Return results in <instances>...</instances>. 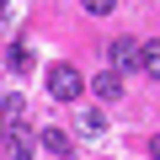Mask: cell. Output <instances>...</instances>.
<instances>
[{
  "instance_id": "12",
  "label": "cell",
  "mask_w": 160,
  "mask_h": 160,
  "mask_svg": "<svg viewBox=\"0 0 160 160\" xmlns=\"http://www.w3.org/2000/svg\"><path fill=\"white\" fill-rule=\"evenodd\" d=\"M0 6H6V0H0Z\"/></svg>"
},
{
  "instance_id": "2",
  "label": "cell",
  "mask_w": 160,
  "mask_h": 160,
  "mask_svg": "<svg viewBox=\"0 0 160 160\" xmlns=\"http://www.w3.org/2000/svg\"><path fill=\"white\" fill-rule=\"evenodd\" d=\"M107 59H112L107 69H118V75H123V69H139V43H133V38H112Z\"/></svg>"
},
{
  "instance_id": "5",
  "label": "cell",
  "mask_w": 160,
  "mask_h": 160,
  "mask_svg": "<svg viewBox=\"0 0 160 160\" xmlns=\"http://www.w3.org/2000/svg\"><path fill=\"white\" fill-rule=\"evenodd\" d=\"M139 69H144L149 80H160V38H149V43H139Z\"/></svg>"
},
{
  "instance_id": "7",
  "label": "cell",
  "mask_w": 160,
  "mask_h": 160,
  "mask_svg": "<svg viewBox=\"0 0 160 160\" xmlns=\"http://www.w3.org/2000/svg\"><path fill=\"white\" fill-rule=\"evenodd\" d=\"M11 160H32V139H27V128H22V123L11 128Z\"/></svg>"
},
{
  "instance_id": "9",
  "label": "cell",
  "mask_w": 160,
  "mask_h": 160,
  "mask_svg": "<svg viewBox=\"0 0 160 160\" xmlns=\"http://www.w3.org/2000/svg\"><path fill=\"white\" fill-rule=\"evenodd\" d=\"M22 112H27V102H22V96H6V102H0V118H11V123H16Z\"/></svg>"
},
{
  "instance_id": "1",
  "label": "cell",
  "mask_w": 160,
  "mask_h": 160,
  "mask_svg": "<svg viewBox=\"0 0 160 160\" xmlns=\"http://www.w3.org/2000/svg\"><path fill=\"white\" fill-rule=\"evenodd\" d=\"M80 91H86V80H80L75 64H53V69H48V96H53V102L69 107V102H80Z\"/></svg>"
},
{
  "instance_id": "6",
  "label": "cell",
  "mask_w": 160,
  "mask_h": 160,
  "mask_svg": "<svg viewBox=\"0 0 160 160\" xmlns=\"http://www.w3.org/2000/svg\"><path fill=\"white\" fill-rule=\"evenodd\" d=\"M6 64H11L16 75H27V69H32V48H27V43H11V53H6Z\"/></svg>"
},
{
  "instance_id": "4",
  "label": "cell",
  "mask_w": 160,
  "mask_h": 160,
  "mask_svg": "<svg viewBox=\"0 0 160 160\" xmlns=\"http://www.w3.org/2000/svg\"><path fill=\"white\" fill-rule=\"evenodd\" d=\"M43 149H48V155H59V160H69V155H75V144H69V133H64V128H43Z\"/></svg>"
},
{
  "instance_id": "11",
  "label": "cell",
  "mask_w": 160,
  "mask_h": 160,
  "mask_svg": "<svg viewBox=\"0 0 160 160\" xmlns=\"http://www.w3.org/2000/svg\"><path fill=\"white\" fill-rule=\"evenodd\" d=\"M149 155H155V160H160V133H155V139H149Z\"/></svg>"
},
{
  "instance_id": "8",
  "label": "cell",
  "mask_w": 160,
  "mask_h": 160,
  "mask_svg": "<svg viewBox=\"0 0 160 160\" xmlns=\"http://www.w3.org/2000/svg\"><path fill=\"white\" fill-rule=\"evenodd\" d=\"M80 128H86V133H102V128H107V118H102L96 107H86V112H80Z\"/></svg>"
},
{
  "instance_id": "3",
  "label": "cell",
  "mask_w": 160,
  "mask_h": 160,
  "mask_svg": "<svg viewBox=\"0 0 160 160\" xmlns=\"http://www.w3.org/2000/svg\"><path fill=\"white\" fill-rule=\"evenodd\" d=\"M91 91H96L102 102H118V96H123V75H118V69H102V75L91 80Z\"/></svg>"
},
{
  "instance_id": "10",
  "label": "cell",
  "mask_w": 160,
  "mask_h": 160,
  "mask_svg": "<svg viewBox=\"0 0 160 160\" xmlns=\"http://www.w3.org/2000/svg\"><path fill=\"white\" fill-rule=\"evenodd\" d=\"M80 6H86V11H91V16H107V11H112V6H118V0H80Z\"/></svg>"
}]
</instances>
